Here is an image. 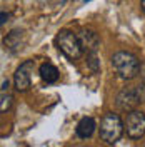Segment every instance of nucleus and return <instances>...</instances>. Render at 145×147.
Instances as JSON below:
<instances>
[{"label":"nucleus","mask_w":145,"mask_h":147,"mask_svg":"<svg viewBox=\"0 0 145 147\" xmlns=\"http://www.w3.org/2000/svg\"><path fill=\"white\" fill-rule=\"evenodd\" d=\"M142 79H144V84H145V65H144V69H142Z\"/></svg>","instance_id":"14"},{"label":"nucleus","mask_w":145,"mask_h":147,"mask_svg":"<svg viewBox=\"0 0 145 147\" xmlns=\"http://www.w3.org/2000/svg\"><path fill=\"white\" fill-rule=\"evenodd\" d=\"M0 17H2V20H0V24L3 25V24L7 22V18H9V13H5V12H2V15H0Z\"/></svg>","instance_id":"13"},{"label":"nucleus","mask_w":145,"mask_h":147,"mask_svg":"<svg viewBox=\"0 0 145 147\" xmlns=\"http://www.w3.org/2000/svg\"><path fill=\"white\" fill-rule=\"evenodd\" d=\"M95 120L92 119V117H83V119L77 124V129H75V132H77V136L80 139H89L93 134V130H95Z\"/></svg>","instance_id":"9"},{"label":"nucleus","mask_w":145,"mask_h":147,"mask_svg":"<svg viewBox=\"0 0 145 147\" xmlns=\"http://www.w3.org/2000/svg\"><path fill=\"white\" fill-rule=\"evenodd\" d=\"M83 2H85V3H87V2H90V0H83Z\"/></svg>","instance_id":"16"},{"label":"nucleus","mask_w":145,"mask_h":147,"mask_svg":"<svg viewBox=\"0 0 145 147\" xmlns=\"http://www.w3.org/2000/svg\"><path fill=\"white\" fill-rule=\"evenodd\" d=\"M87 64L92 69V72H99L100 69V60L97 54H87Z\"/></svg>","instance_id":"11"},{"label":"nucleus","mask_w":145,"mask_h":147,"mask_svg":"<svg viewBox=\"0 0 145 147\" xmlns=\"http://www.w3.org/2000/svg\"><path fill=\"white\" fill-rule=\"evenodd\" d=\"M23 32L22 30H12L9 35L5 37V40H3V44H5V47L9 49V50H12V52H17V50H20L22 47H23Z\"/></svg>","instance_id":"8"},{"label":"nucleus","mask_w":145,"mask_h":147,"mask_svg":"<svg viewBox=\"0 0 145 147\" xmlns=\"http://www.w3.org/2000/svg\"><path fill=\"white\" fill-rule=\"evenodd\" d=\"M112 67L117 72V75L124 80H130L135 79L138 72H140V62L134 54L120 50L112 57Z\"/></svg>","instance_id":"1"},{"label":"nucleus","mask_w":145,"mask_h":147,"mask_svg":"<svg viewBox=\"0 0 145 147\" xmlns=\"http://www.w3.org/2000/svg\"><path fill=\"white\" fill-rule=\"evenodd\" d=\"M142 9L145 10V0H142Z\"/></svg>","instance_id":"15"},{"label":"nucleus","mask_w":145,"mask_h":147,"mask_svg":"<svg viewBox=\"0 0 145 147\" xmlns=\"http://www.w3.org/2000/svg\"><path fill=\"white\" fill-rule=\"evenodd\" d=\"M140 100H142V94L138 92V89H132V87L130 89H124L117 95V107L130 112Z\"/></svg>","instance_id":"6"},{"label":"nucleus","mask_w":145,"mask_h":147,"mask_svg":"<svg viewBox=\"0 0 145 147\" xmlns=\"http://www.w3.org/2000/svg\"><path fill=\"white\" fill-rule=\"evenodd\" d=\"M124 125L130 139H140L145 134V114L142 110H130L125 115Z\"/></svg>","instance_id":"4"},{"label":"nucleus","mask_w":145,"mask_h":147,"mask_svg":"<svg viewBox=\"0 0 145 147\" xmlns=\"http://www.w3.org/2000/svg\"><path fill=\"white\" fill-rule=\"evenodd\" d=\"M55 42H57V47L64 52L68 59H79L83 52V49L80 45V40H79V35L77 34H73L72 30H60L58 34H57V38H55Z\"/></svg>","instance_id":"3"},{"label":"nucleus","mask_w":145,"mask_h":147,"mask_svg":"<svg viewBox=\"0 0 145 147\" xmlns=\"http://www.w3.org/2000/svg\"><path fill=\"white\" fill-rule=\"evenodd\" d=\"M10 104H12V95H10V94H5V92H2V105H0L2 112H7V110L10 109Z\"/></svg>","instance_id":"12"},{"label":"nucleus","mask_w":145,"mask_h":147,"mask_svg":"<svg viewBox=\"0 0 145 147\" xmlns=\"http://www.w3.org/2000/svg\"><path fill=\"white\" fill-rule=\"evenodd\" d=\"M35 69V62L34 60H25L23 64H20L15 75H13V84H15V89L18 92H25L28 90L30 84H32V74Z\"/></svg>","instance_id":"5"},{"label":"nucleus","mask_w":145,"mask_h":147,"mask_svg":"<svg viewBox=\"0 0 145 147\" xmlns=\"http://www.w3.org/2000/svg\"><path fill=\"white\" fill-rule=\"evenodd\" d=\"M77 35H79L82 49L87 50V54H97L100 47V38L93 30H80V34Z\"/></svg>","instance_id":"7"},{"label":"nucleus","mask_w":145,"mask_h":147,"mask_svg":"<svg viewBox=\"0 0 145 147\" xmlns=\"http://www.w3.org/2000/svg\"><path fill=\"white\" fill-rule=\"evenodd\" d=\"M40 77H42V80L47 84H54L58 80V70H57V67L52 65L50 62H45V64L40 65Z\"/></svg>","instance_id":"10"},{"label":"nucleus","mask_w":145,"mask_h":147,"mask_svg":"<svg viewBox=\"0 0 145 147\" xmlns=\"http://www.w3.org/2000/svg\"><path fill=\"white\" fill-rule=\"evenodd\" d=\"M124 122L118 117L117 114L109 112L103 115V119L100 122V137L103 142L107 144H115L118 139L122 137V132H124Z\"/></svg>","instance_id":"2"}]
</instances>
